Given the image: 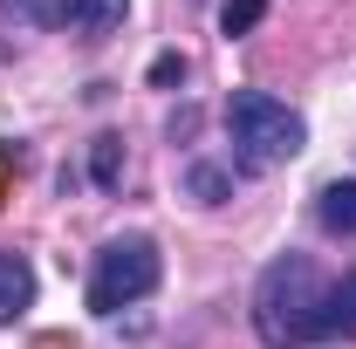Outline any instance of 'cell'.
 <instances>
[{
    "mask_svg": "<svg viewBox=\"0 0 356 349\" xmlns=\"http://www.w3.org/2000/svg\"><path fill=\"white\" fill-rule=\"evenodd\" d=\"M254 336L267 349H309L356 336V274L336 281L309 254H274L254 281Z\"/></svg>",
    "mask_w": 356,
    "mask_h": 349,
    "instance_id": "obj_1",
    "label": "cell"
},
{
    "mask_svg": "<svg viewBox=\"0 0 356 349\" xmlns=\"http://www.w3.org/2000/svg\"><path fill=\"white\" fill-rule=\"evenodd\" d=\"M220 117H226V144H233L240 172H281L288 158L309 151V117L267 89H233Z\"/></svg>",
    "mask_w": 356,
    "mask_h": 349,
    "instance_id": "obj_2",
    "label": "cell"
},
{
    "mask_svg": "<svg viewBox=\"0 0 356 349\" xmlns=\"http://www.w3.org/2000/svg\"><path fill=\"white\" fill-rule=\"evenodd\" d=\"M158 281H165L158 240H151V233H117V240H103L96 261H89V315L110 322V315H124L131 302H144Z\"/></svg>",
    "mask_w": 356,
    "mask_h": 349,
    "instance_id": "obj_3",
    "label": "cell"
},
{
    "mask_svg": "<svg viewBox=\"0 0 356 349\" xmlns=\"http://www.w3.org/2000/svg\"><path fill=\"white\" fill-rule=\"evenodd\" d=\"M28 308H35V261L14 254V247H0V329L21 322Z\"/></svg>",
    "mask_w": 356,
    "mask_h": 349,
    "instance_id": "obj_4",
    "label": "cell"
},
{
    "mask_svg": "<svg viewBox=\"0 0 356 349\" xmlns=\"http://www.w3.org/2000/svg\"><path fill=\"white\" fill-rule=\"evenodd\" d=\"M124 14H131V0H62V28H76L83 42L117 35V28H124Z\"/></svg>",
    "mask_w": 356,
    "mask_h": 349,
    "instance_id": "obj_5",
    "label": "cell"
},
{
    "mask_svg": "<svg viewBox=\"0 0 356 349\" xmlns=\"http://www.w3.org/2000/svg\"><path fill=\"white\" fill-rule=\"evenodd\" d=\"M315 226L336 240H356V178H329L315 192Z\"/></svg>",
    "mask_w": 356,
    "mask_h": 349,
    "instance_id": "obj_6",
    "label": "cell"
},
{
    "mask_svg": "<svg viewBox=\"0 0 356 349\" xmlns=\"http://www.w3.org/2000/svg\"><path fill=\"white\" fill-rule=\"evenodd\" d=\"M185 192H192L199 206H226V199H233V165L192 158V165H185Z\"/></svg>",
    "mask_w": 356,
    "mask_h": 349,
    "instance_id": "obj_7",
    "label": "cell"
},
{
    "mask_svg": "<svg viewBox=\"0 0 356 349\" xmlns=\"http://www.w3.org/2000/svg\"><path fill=\"white\" fill-rule=\"evenodd\" d=\"M89 178H96V192H117V178H124V137L103 131L89 144Z\"/></svg>",
    "mask_w": 356,
    "mask_h": 349,
    "instance_id": "obj_8",
    "label": "cell"
},
{
    "mask_svg": "<svg viewBox=\"0 0 356 349\" xmlns=\"http://www.w3.org/2000/svg\"><path fill=\"white\" fill-rule=\"evenodd\" d=\"M14 28H62V0H0Z\"/></svg>",
    "mask_w": 356,
    "mask_h": 349,
    "instance_id": "obj_9",
    "label": "cell"
},
{
    "mask_svg": "<svg viewBox=\"0 0 356 349\" xmlns=\"http://www.w3.org/2000/svg\"><path fill=\"white\" fill-rule=\"evenodd\" d=\"M261 21H267V0H226V7H220V35H226V42L254 35Z\"/></svg>",
    "mask_w": 356,
    "mask_h": 349,
    "instance_id": "obj_10",
    "label": "cell"
},
{
    "mask_svg": "<svg viewBox=\"0 0 356 349\" xmlns=\"http://www.w3.org/2000/svg\"><path fill=\"white\" fill-rule=\"evenodd\" d=\"M14 172H21V144H7V137H0V206L14 199Z\"/></svg>",
    "mask_w": 356,
    "mask_h": 349,
    "instance_id": "obj_11",
    "label": "cell"
},
{
    "mask_svg": "<svg viewBox=\"0 0 356 349\" xmlns=\"http://www.w3.org/2000/svg\"><path fill=\"white\" fill-rule=\"evenodd\" d=\"M151 83H158V89L185 83V55H158V62H151Z\"/></svg>",
    "mask_w": 356,
    "mask_h": 349,
    "instance_id": "obj_12",
    "label": "cell"
},
{
    "mask_svg": "<svg viewBox=\"0 0 356 349\" xmlns=\"http://www.w3.org/2000/svg\"><path fill=\"white\" fill-rule=\"evenodd\" d=\"M165 131H172V144H178V137H192V131H199V110H192V103L172 110V124H165Z\"/></svg>",
    "mask_w": 356,
    "mask_h": 349,
    "instance_id": "obj_13",
    "label": "cell"
}]
</instances>
